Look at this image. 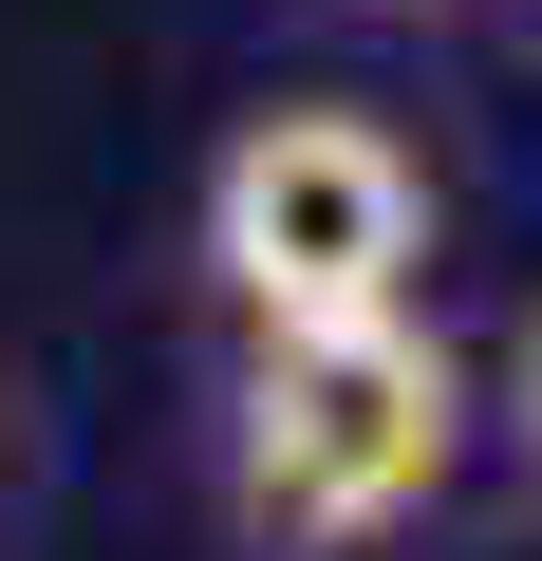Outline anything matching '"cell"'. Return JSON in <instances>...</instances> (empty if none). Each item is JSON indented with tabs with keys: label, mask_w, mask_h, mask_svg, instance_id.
<instances>
[{
	"label": "cell",
	"mask_w": 542,
	"mask_h": 561,
	"mask_svg": "<svg viewBox=\"0 0 542 561\" xmlns=\"http://www.w3.org/2000/svg\"><path fill=\"white\" fill-rule=\"evenodd\" d=\"M449 468H468V356L412 300L243 337V375H224V542L243 561H374L393 524L449 505Z\"/></svg>",
	"instance_id": "obj_1"
},
{
	"label": "cell",
	"mask_w": 542,
	"mask_h": 561,
	"mask_svg": "<svg viewBox=\"0 0 542 561\" xmlns=\"http://www.w3.org/2000/svg\"><path fill=\"white\" fill-rule=\"evenodd\" d=\"M187 262L243 337H300V319H374L430 280V150L356 94H262L206 187H187Z\"/></svg>",
	"instance_id": "obj_2"
},
{
	"label": "cell",
	"mask_w": 542,
	"mask_h": 561,
	"mask_svg": "<svg viewBox=\"0 0 542 561\" xmlns=\"http://www.w3.org/2000/svg\"><path fill=\"white\" fill-rule=\"evenodd\" d=\"M505 449L542 468V300H523V337H505Z\"/></svg>",
	"instance_id": "obj_3"
}]
</instances>
